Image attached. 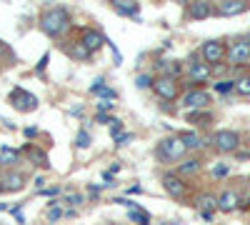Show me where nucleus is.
Segmentation results:
<instances>
[{
  "label": "nucleus",
  "instance_id": "1a4fd4ad",
  "mask_svg": "<svg viewBox=\"0 0 250 225\" xmlns=\"http://www.w3.org/2000/svg\"><path fill=\"white\" fill-rule=\"evenodd\" d=\"M80 43L85 45V50L88 53H95V50H100L103 48V43H108L105 38H103L98 30H93V28H88V30H83V38H80Z\"/></svg>",
  "mask_w": 250,
  "mask_h": 225
},
{
  "label": "nucleus",
  "instance_id": "4c0bfd02",
  "mask_svg": "<svg viewBox=\"0 0 250 225\" xmlns=\"http://www.w3.org/2000/svg\"><path fill=\"white\" fill-rule=\"evenodd\" d=\"M0 210H10V205H5V203H0Z\"/></svg>",
  "mask_w": 250,
  "mask_h": 225
},
{
  "label": "nucleus",
  "instance_id": "20e7f679",
  "mask_svg": "<svg viewBox=\"0 0 250 225\" xmlns=\"http://www.w3.org/2000/svg\"><path fill=\"white\" fill-rule=\"evenodd\" d=\"M213 145L220 153H233L240 145V135L235 130H218V133H213Z\"/></svg>",
  "mask_w": 250,
  "mask_h": 225
},
{
  "label": "nucleus",
  "instance_id": "cd10ccee",
  "mask_svg": "<svg viewBox=\"0 0 250 225\" xmlns=\"http://www.w3.org/2000/svg\"><path fill=\"white\" fill-rule=\"evenodd\" d=\"M190 123H198V125H208V120H210V115H203V113H193L190 118H188Z\"/></svg>",
  "mask_w": 250,
  "mask_h": 225
},
{
  "label": "nucleus",
  "instance_id": "a878e982",
  "mask_svg": "<svg viewBox=\"0 0 250 225\" xmlns=\"http://www.w3.org/2000/svg\"><path fill=\"white\" fill-rule=\"evenodd\" d=\"M233 88H235V80H220V83L215 85L218 93H230Z\"/></svg>",
  "mask_w": 250,
  "mask_h": 225
},
{
  "label": "nucleus",
  "instance_id": "a211bd4d",
  "mask_svg": "<svg viewBox=\"0 0 250 225\" xmlns=\"http://www.w3.org/2000/svg\"><path fill=\"white\" fill-rule=\"evenodd\" d=\"M158 70L163 73V78H175L180 73V63H175V60H160Z\"/></svg>",
  "mask_w": 250,
  "mask_h": 225
},
{
  "label": "nucleus",
  "instance_id": "f3484780",
  "mask_svg": "<svg viewBox=\"0 0 250 225\" xmlns=\"http://www.w3.org/2000/svg\"><path fill=\"white\" fill-rule=\"evenodd\" d=\"M113 5H115V10H118L120 15H128V18H138V10H140L133 0H115Z\"/></svg>",
  "mask_w": 250,
  "mask_h": 225
},
{
  "label": "nucleus",
  "instance_id": "6ab92c4d",
  "mask_svg": "<svg viewBox=\"0 0 250 225\" xmlns=\"http://www.w3.org/2000/svg\"><path fill=\"white\" fill-rule=\"evenodd\" d=\"M18 158H20L18 150H13V148H3V150H0V165H3V168H13L15 163H18Z\"/></svg>",
  "mask_w": 250,
  "mask_h": 225
},
{
  "label": "nucleus",
  "instance_id": "b1692460",
  "mask_svg": "<svg viewBox=\"0 0 250 225\" xmlns=\"http://www.w3.org/2000/svg\"><path fill=\"white\" fill-rule=\"evenodd\" d=\"M130 218H133L138 225H150V215L145 213V210H140L138 205H135V208H130Z\"/></svg>",
  "mask_w": 250,
  "mask_h": 225
},
{
  "label": "nucleus",
  "instance_id": "bb28decb",
  "mask_svg": "<svg viewBox=\"0 0 250 225\" xmlns=\"http://www.w3.org/2000/svg\"><path fill=\"white\" fill-rule=\"evenodd\" d=\"M90 145V135H88V130H80L78 133V148H88Z\"/></svg>",
  "mask_w": 250,
  "mask_h": 225
},
{
  "label": "nucleus",
  "instance_id": "9d476101",
  "mask_svg": "<svg viewBox=\"0 0 250 225\" xmlns=\"http://www.w3.org/2000/svg\"><path fill=\"white\" fill-rule=\"evenodd\" d=\"M183 103L188 108H205L208 103H210V95H208L205 90H188L185 98H183Z\"/></svg>",
  "mask_w": 250,
  "mask_h": 225
},
{
  "label": "nucleus",
  "instance_id": "f257e3e1",
  "mask_svg": "<svg viewBox=\"0 0 250 225\" xmlns=\"http://www.w3.org/2000/svg\"><path fill=\"white\" fill-rule=\"evenodd\" d=\"M70 23H73L70 13L65 8H60V5L48 8L43 15H40V28H43V33H48L50 38H60L62 33L70 28Z\"/></svg>",
  "mask_w": 250,
  "mask_h": 225
},
{
  "label": "nucleus",
  "instance_id": "2eb2a0df",
  "mask_svg": "<svg viewBox=\"0 0 250 225\" xmlns=\"http://www.w3.org/2000/svg\"><path fill=\"white\" fill-rule=\"evenodd\" d=\"M188 73H190V80H193V83H205V80L210 78V68H208L205 63H193Z\"/></svg>",
  "mask_w": 250,
  "mask_h": 225
},
{
  "label": "nucleus",
  "instance_id": "58836bf2",
  "mask_svg": "<svg viewBox=\"0 0 250 225\" xmlns=\"http://www.w3.org/2000/svg\"><path fill=\"white\" fill-rule=\"evenodd\" d=\"M245 40H248V43H250V35H248V38H245Z\"/></svg>",
  "mask_w": 250,
  "mask_h": 225
},
{
  "label": "nucleus",
  "instance_id": "c9c22d12",
  "mask_svg": "<svg viewBox=\"0 0 250 225\" xmlns=\"http://www.w3.org/2000/svg\"><path fill=\"white\" fill-rule=\"evenodd\" d=\"M213 173H215L218 178H223V175H228V165H218V168H215Z\"/></svg>",
  "mask_w": 250,
  "mask_h": 225
},
{
  "label": "nucleus",
  "instance_id": "aec40b11",
  "mask_svg": "<svg viewBox=\"0 0 250 225\" xmlns=\"http://www.w3.org/2000/svg\"><path fill=\"white\" fill-rule=\"evenodd\" d=\"M213 208H218V200L210 198V195H203V198H200V213H203L205 220H210V218H213V213H210Z\"/></svg>",
  "mask_w": 250,
  "mask_h": 225
},
{
  "label": "nucleus",
  "instance_id": "f8f14e48",
  "mask_svg": "<svg viewBox=\"0 0 250 225\" xmlns=\"http://www.w3.org/2000/svg\"><path fill=\"white\" fill-rule=\"evenodd\" d=\"M218 208H220L223 213H230V210H235V208H238V193H233V190H225V193L218 198Z\"/></svg>",
  "mask_w": 250,
  "mask_h": 225
},
{
  "label": "nucleus",
  "instance_id": "9b49d317",
  "mask_svg": "<svg viewBox=\"0 0 250 225\" xmlns=\"http://www.w3.org/2000/svg\"><path fill=\"white\" fill-rule=\"evenodd\" d=\"M245 10H248V3H243V0H223V3L218 5L220 15H240Z\"/></svg>",
  "mask_w": 250,
  "mask_h": 225
},
{
  "label": "nucleus",
  "instance_id": "39448f33",
  "mask_svg": "<svg viewBox=\"0 0 250 225\" xmlns=\"http://www.w3.org/2000/svg\"><path fill=\"white\" fill-rule=\"evenodd\" d=\"M203 60H205V65L208 63H223L225 60V55H228V50H225V43L223 40H208V43H203Z\"/></svg>",
  "mask_w": 250,
  "mask_h": 225
},
{
  "label": "nucleus",
  "instance_id": "c85d7f7f",
  "mask_svg": "<svg viewBox=\"0 0 250 225\" xmlns=\"http://www.w3.org/2000/svg\"><path fill=\"white\" fill-rule=\"evenodd\" d=\"M73 55H75V58H80V60H85L90 53L85 50V45H83V43H75V48H73Z\"/></svg>",
  "mask_w": 250,
  "mask_h": 225
},
{
  "label": "nucleus",
  "instance_id": "7c9ffc66",
  "mask_svg": "<svg viewBox=\"0 0 250 225\" xmlns=\"http://www.w3.org/2000/svg\"><path fill=\"white\" fill-rule=\"evenodd\" d=\"M110 135H113L115 140H118V138L123 135V123H120V120H115L113 125H110Z\"/></svg>",
  "mask_w": 250,
  "mask_h": 225
},
{
  "label": "nucleus",
  "instance_id": "72a5a7b5",
  "mask_svg": "<svg viewBox=\"0 0 250 225\" xmlns=\"http://www.w3.org/2000/svg\"><path fill=\"white\" fill-rule=\"evenodd\" d=\"M128 140H133V135H130V133H123L115 143H118V145H128Z\"/></svg>",
  "mask_w": 250,
  "mask_h": 225
},
{
  "label": "nucleus",
  "instance_id": "473e14b6",
  "mask_svg": "<svg viewBox=\"0 0 250 225\" xmlns=\"http://www.w3.org/2000/svg\"><path fill=\"white\" fill-rule=\"evenodd\" d=\"M113 108H115V103H110V100H100V103H98V113H108Z\"/></svg>",
  "mask_w": 250,
  "mask_h": 225
},
{
  "label": "nucleus",
  "instance_id": "2f4dec72",
  "mask_svg": "<svg viewBox=\"0 0 250 225\" xmlns=\"http://www.w3.org/2000/svg\"><path fill=\"white\" fill-rule=\"evenodd\" d=\"M135 83H138V88H150L153 80H150V75H140V78H135Z\"/></svg>",
  "mask_w": 250,
  "mask_h": 225
},
{
  "label": "nucleus",
  "instance_id": "ddd939ff",
  "mask_svg": "<svg viewBox=\"0 0 250 225\" xmlns=\"http://www.w3.org/2000/svg\"><path fill=\"white\" fill-rule=\"evenodd\" d=\"M25 188V178L20 175V173H8L5 178H3V190H23Z\"/></svg>",
  "mask_w": 250,
  "mask_h": 225
},
{
  "label": "nucleus",
  "instance_id": "6e6552de",
  "mask_svg": "<svg viewBox=\"0 0 250 225\" xmlns=\"http://www.w3.org/2000/svg\"><path fill=\"white\" fill-rule=\"evenodd\" d=\"M228 60H230L233 65H240V63H248L250 60V43L243 38V40H235L228 50Z\"/></svg>",
  "mask_w": 250,
  "mask_h": 225
},
{
  "label": "nucleus",
  "instance_id": "dca6fc26",
  "mask_svg": "<svg viewBox=\"0 0 250 225\" xmlns=\"http://www.w3.org/2000/svg\"><path fill=\"white\" fill-rule=\"evenodd\" d=\"M210 13H213V5L208 3V0H198V3L190 5V18H195V20H203V18H208Z\"/></svg>",
  "mask_w": 250,
  "mask_h": 225
},
{
  "label": "nucleus",
  "instance_id": "e433bc0d",
  "mask_svg": "<svg viewBox=\"0 0 250 225\" xmlns=\"http://www.w3.org/2000/svg\"><path fill=\"white\" fill-rule=\"evenodd\" d=\"M35 135H38L35 128H28V130H25V138H35Z\"/></svg>",
  "mask_w": 250,
  "mask_h": 225
},
{
  "label": "nucleus",
  "instance_id": "423d86ee",
  "mask_svg": "<svg viewBox=\"0 0 250 225\" xmlns=\"http://www.w3.org/2000/svg\"><path fill=\"white\" fill-rule=\"evenodd\" d=\"M153 90L160 100H165V103H170V100L178 98V83H175V78H158L153 80Z\"/></svg>",
  "mask_w": 250,
  "mask_h": 225
},
{
  "label": "nucleus",
  "instance_id": "0eeeda50",
  "mask_svg": "<svg viewBox=\"0 0 250 225\" xmlns=\"http://www.w3.org/2000/svg\"><path fill=\"white\" fill-rule=\"evenodd\" d=\"M163 188L168 190V195H173V198H185V193H188V185L183 183V178L180 175H175V173H165L163 175Z\"/></svg>",
  "mask_w": 250,
  "mask_h": 225
},
{
  "label": "nucleus",
  "instance_id": "393cba45",
  "mask_svg": "<svg viewBox=\"0 0 250 225\" xmlns=\"http://www.w3.org/2000/svg\"><path fill=\"white\" fill-rule=\"evenodd\" d=\"M235 90H238L240 95H250V78H240V80H235Z\"/></svg>",
  "mask_w": 250,
  "mask_h": 225
},
{
  "label": "nucleus",
  "instance_id": "f704fd0d",
  "mask_svg": "<svg viewBox=\"0 0 250 225\" xmlns=\"http://www.w3.org/2000/svg\"><path fill=\"white\" fill-rule=\"evenodd\" d=\"M65 200H68V203H70V205H78V203H80V200H83V195H78V193H75V195H68V198H65Z\"/></svg>",
  "mask_w": 250,
  "mask_h": 225
},
{
  "label": "nucleus",
  "instance_id": "412c9836",
  "mask_svg": "<svg viewBox=\"0 0 250 225\" xmlns=\"http://www.w3.org/2000/svg\"><path fill=\"white\" fill-rule=\"evenodd\" d=\"M180 140H183V145H185L188 150H190V148H200V145H203L200 135H198V133H190V130L180 133Z\"/></svg>",
  "mask_w": 250,
  "mask_h": 225
},
{
  "label": "nucleus",
  "instance_id": "c756f323",
  "mask_svg": "<svg viewBox=\"0 0 250 225\" xmlns=\"http://www.w3.org/2000/svg\"><path fill=\"white\" fill-rule=\"evenodd\" d=\"M45 215H48V220H50V223H55V220H58V218L62 215V210H60L58 205H50V208L45 210Z\"/></svg>",
  "mask_w": 250,
  "mask_h": 225
},
{
  "label": "nucleus",
  "instance_id": "5701e85b",
  "mask_svg": "<svg viewBox=\"0 0 250 225\" xmlns=\"http://www.w3.org/2000/svg\"><path fill=\"white\" fill-rule=\"evenodd\" d=\"M28 155H30V160L35 163V165L48 168V155H45L43 150H38V148H28Z\"/></svg>",
  "mask_w": 250,
  "mask_h": 225
},
{
  "label": "nucleus",
  "instance_id": "4468645a",
  "mask_svg": "<svg viewBox=\"0 0 250 225\" xmlns=\"http://www.w3.org/2000/svg\"><path fill=\"white\" fill-rule=\"evenodd\" d=\"M90 93L100 95L103 100H115V98H118V93H115V90H110V88L105 85V80H103V78H98L95 83L90 85Z\"/></svg>",
  "mask_w": 250,
  "mask_h": 225
},
{
  "label": "nucleus",
  "instance_id": "f03ea898",
  "mask_svg": "<svg viewBox=\"0 0 250 225\" xmlns=\"http://www.w3.org/2000/svg\"><path fill=\"white\" fill-rule=\"evenodd\" d=\"M185 153H188V148L183 145L180 135H178V138H163V140L158 143V158H160L163 163H175V160H180Z\"/></svg>",
  "mask_w": 250,
  "mask_h": 225
},
{
  "label": "nucleus",
  "instance_id": "4be33fe9",
  "mask_svg": "<svg viewBox=\"0 0 250 225\" xmlns=\"http://www.w3.org/2000/svg\"><path fill=\"white\" fill-rule=\"evenodd\" d=\"M200 170V160L198 158H190V160H185L180 163V168H178V175H193Z\"/></svg>",
  "mask_w": 250,
  "mask_h": 225
},
{
  "label": "nucleus",
  "instance_id": "7ed1b4c3",
  "mask_svg": "<svg viewBox=\"0 0 250 225\" xmlns=\"http://www.w3.org/2000/svg\"><path fill=\"white\" fill-rule=\"evenodd\" d=\"M10 105H13L15 110H20V113H33V110L38 108V98H35L33 93L23 90V88H15V90L10 93Z\"/></svg>",
  "mask_w": 250,
  "mask_h": 225
}]
</instances>
